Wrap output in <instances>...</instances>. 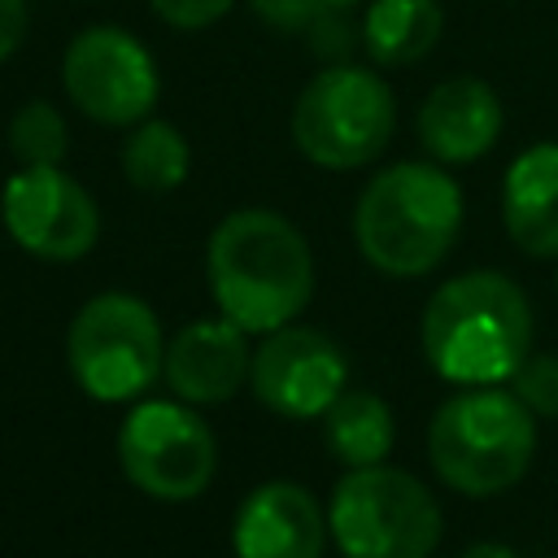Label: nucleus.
Masks as SVG:
<instances>
[{
  "instance_id": "1",
  "label": "nucleus",
  "mask_w": 558,
  "mask_h": 558,
  "mask_svg": "<svg viewBox=\"0 0 558 558\" xmlns=\"http://www.w3.org/2000/svg\"><path fill=\"white\" fill-rule=\"evenodd\" d=\"M205 275L218 314L248 336L296 323L314 296V253L305 235L275 209L227 214L209 235Z\"/></svg>"
},
{
  "instance_id": "2",
  "label": "nucleus",
  "mask_w": 558,
  "mask_h": 558,
  "mask_svg": "<svg viewBox=\"0 0 558 558\" xmlns=\"http://www.w3.org/2000/svg\"><path fill=\"white\" fill-rule=\"evenodd\" d=\"M418 344L445 384H506L532 353L527 292L501 270L453 275L427 296Z\"/></svg>"
},
{
  "instance_id": "3",
  "label": "nucleus",
  "mask_w": 558,
  "mask_h": 558,
  "mask_svg": "<svg viewBox=\"0 0 558 558\" xmlns=\"http://www.w3.org/2000/svg\"><path fill=\"white\" fill-rule=\"evenodd\" d=\"M462 231V187L440 161H397L379 170L353 209L357 253L392 279L436 270Z\"/></svg>"
},
{
  "instance_id": "4",
  "label": "nucleus",
  "mask_w": 558,
  "mask_h": 558,
  "mask_svg": "<svg viewBox=\"0 0 558 558\" xmlns=\"http://www.w3.org/2000/svg\"><path fill=\"white\" fill-rule=\"evenodd\" d=\"M536 453V414L506 388L453 392L427 427V462L436 480L462 497H497L514 488Z\"/></svg>"
},
{
  "instance_id": "5",
  "label": "nucleus",
  "mask_w": 558,
  "mask_h": 558,
  "mask_svg": "<svg viewBox=\"0 0 558 558\" xmlns=\"http://www.w3.org/2000/svg\"><path fill=\"white\" fill-rule=\"evenodd\" d=\"M327 527L344 558H432L440 545V506L423 480L375 462L340 475Z\"/></svg>"
},
{
  "instance_id": "6",
  "label": "nucleus",
  "mask_w": 558,
  "mask_h": 558,
  "mask_svg": "<svg viewBox=\"0 0 558 558\" xmlns=\"http://www.w3.org/2000/svg\"><path fill=\"white\" fill-rule=\"evenodd\" d=\"M397 131L392 87L366 70L336 61L318 70L292 105V140L323 170H357L375 161Z\"/></svg>"
},
{
  "instance_id": "7",
  "label": "nucleus",
  "mask_w": 558,
  "mask_h": 558,
  "mask_svg": "<svg viewBox=\"0 0 558 558\" xmlns=\"http://www.w3.org/2000/svg\"><path fill=\"white\" fill-rule=\"evenodd\" d=\"M65 362L74 384L96 401L144 397L166 362V336L148 301L131 292H100L78 305L65 331Z\"/></svg>"
},
{
  "instance_id": "8",
  "label": "nucleus",
  "mask_w": 558,
  "mask_h": 558,
  "mask_svg": "<svg viewBox=\"0 0 558 558\" xmlns=\"http://www.w3.org/2000/svg\"><path fill=\"white\" fill-rule=\"evenodd\" d=\"M122 475L157 501H192L218 471V440L187 401H140L118 427Z\"/></svg>"
},
{
  "instance_id": "9",
  "label": "nucleus",
  "mask_w": 558,
  "mask_h": 558,
  "mask_svg": "<svg viewBox=\"0 0 558 558\" xmlns=\"http://www.w3.org/2000/svg\"><path fill=\"white\" fill-rule=\"evenodd\" d=\"M61 83L78 113L100 126H135L161 96V74L148 48L118 26H87L61 57Z\"/></svg>"
},
{
  "instance_id": "10",
  "label": "nucleus",
  "mask_w": 558,
  "mask_h": 558,
  "mask_svg": "<svg viewBox=\"0 0 558 558\" xmlns=\"http://www.w3.org/2000/svg\"><path fill=\"white\" fill-rule=\"evenodd\" d=\"M0 218L13 244L44 262H78L100 235L92 192L61 166H22L0 192Z\"/></svg>"
},
{
  "instance_id": "11",
  "label": "nucleus",
  "mask_w": 558,
  "mask_h": 558,
  "mask_svg": "<svg viewBox=\"0 0 558 558\" xmlns=\"http://www.w3.org/2000/svg\"><path fill=\"white\" fill-rule=\"evenodd\" d=\"M344 384L349 362L340 344L318 327L283 323L266 331L253 349L248 388L279 418H323L327 405L344 392Z\"/></svg>"
},
{
  "instance_id": "12",
  "label": "nucleus",
  "mask_w": 558,
  "mask_h": 558,
  "mask_svg": "<svg viewBox=\"0 0 558 558\" xmlns=\"http://www.w3.org/2000/svg\"><path fill=\"white\" fill-rule=\"evenodd\" d=\"M327 536V510L296 480L257 484L231 523L235 558H323Z\"/></svg>"
},
{
  "instance_id": "13",
  "label": "nucleus",
  "mask_w": 558,
  "mask_h": 558,
  "mask_svg": "<svg viewBox=\"0 0 558 558\" xmlns=\"http://www.w3.org/2000/svg\"><path fill=\"white\" fill-rule=\"evenodd\" d=\"M248 331L231 318H201L179 327L174 340H166L161 379L187 405H222L248 384Z\"/></svg>"
},
{
  "instance_id": "14",
  "label": "nucleus",
  "mask_w": 558,
  "mask_h": 558,
  "mask_svg": "<svg viewBox=\"0 0 558 558\" xmlns=\"http://www.w3.org/2000/svg\"><path fill=\"white\" fill-rule=\"evenodd\" d=\"M501 122H506V113H501L497 92L484 78L462 74V78H445L440 87L427 92V100L418 105L414 131L432 161L466 166V161H480L497 144Z\"/></svg>"
},
{
  "instance_id": "15",
  "label": "nucleus",
  "mask_w": 558,
  "mask_h": 558,
  "mask_svg": "<svg viewBox=\"0 0 558 558\" xmlns=\"http://www.w3.org/2000/svg\"><path fill=\"white\" fill-rule=\"evenodd\" d=\"M501 222L527 257H558V144H532L510 161Z\"/></svg>"
},
{
  "instance_id": "16",
  "label": "nucleus",
  "mask_w": 558,
  "mask_h": 558,
  "mask_svg": "<svg viewBox=\"0 0 558 558\" xmlns=\"http://www.w3.org/2000/svg\"><path fill=\"white\" fill-rule=\"evenodd\" d=\"M323 440L331 449L336 462L353 466H375L392 453L397 440V423L384 397L366 392V388H344L327 414H323Z\"/></svg>"
},
{
  "instance_id": "17",
  "label": "nucleus",
  "mask_w": 558,
  "mask_h": 558,
  "mask_svg": "<svg viewBox=\"0 0 558 558\" xmlns=\"http://www.w3.org/2000/svg\"><path fill=\"white\" fill-rule=\"evenodd\" d=\"M440 22L436 0H371L362 39L375 65H414L436 48Z\"/></svg>"
},
{
  "instance_id": "18",
  "label": "nucleus",
  "mask_w": 558,
  "mask_h": 558,
  "mask_svg": "<svg viewBox=\"0 0 558 558\" xmlns=\"http://www.w3.org/2000/svg\"><path fill=\"white\" fill-rule=\"evenodd\" d=\"M187 170H192V148L174 122H161L153 113L135 122V131L122 144V174L131 187L161 196L174 192L187 179Z\"/></svg>"
},
{
  "instance_id": "19",
  "label": "nucleus",
  "mask_w": 558,
  "mask_h": 558,
  "mask_svg": "<svg viewBox=\"0 0 558 558\" xmlns=\"http://www.w3.org/2000/svg\"><path fill=\"white\" fill-rule=\"evenodd\" d=\"M65 148H70L65 118L48 100H26L9 118V153L22 166H61Z\"/></svg>"
},
{
  "instance_id": "20",
  "label": "nucleus",
  "mask_w": 558,
  "mask_h": 558,
  "mask_svg": "<svg viewBox=\"0 0 558 558\" xmlns=\"http://www.w3.org/2000/svg\"><path fill=\"white\" fill-rule=\"evenodd\" d=\"M357 4H362V0H248V9H253L266 26L288 31V35L314 31V26L331 22V17H344V13H353Z\"/></svg>"
},
{
  "instance_id": "21",
  "label": "nucleus",
  "mask_w": 558,
  "mask_h": 558,
  "mask_svg": "<svg viewBox=\"0 0 558 558\" xmlns=\"http://www.w3.org/2000/svg\"><path fill=\"white\" fill-rule=\"evenodd\" d=\"M510 392L536 414V418H558V353H527L523 366L510 375Z\"/></svg>"
},
{
  "instance_id": "22",
  "label": "nucleus",
  "mask_w": 558,
  "mask_h": 558,
  "mask_svg": "<svg viewBox=\"0 0 558 558\" xmlns=\"http://www.w3.org/2000/svg\"><path fill=\"white\" fill-rule=\"evenodd\" d=\"M157 9L161 22H170L174 31H205L218 17H227V9L235 0H148Z\"/></svg>"
},
{
  "instance_id": "23",
  "label": "nucleus",
  "mask_w": 558,
  "mask_h": 558,
  "mask_svg": "<svg viewBox=\"0 0 558 558\" xmlns=\"http://www.w3.org/2000/svg\"><path fill=\"white\" fill-rule=\"evenodd\" d=\"M22 39H26V0H0V61H9Z\"/></svg>"
},
{
  "instance_id": "24",
  "label": "nucleus",
  "mask_w": 558,
  "mask_h": 558,
  "mask_svg": "<svg viewBox=\"0 0 558 558\" xmlns=\"http://www.w3.org/2000/svg\"><path fill=\"white\" fill-rule=\"evenodd\" d=\"M458 558H519L510 545H497V541H475V545H466Z\"/></svg>"
}]
</instances>
